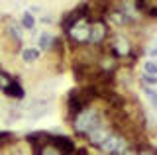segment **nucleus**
I'll use <instances>...</instances> for the list:
<instances>
[{"instance_id":"1","label":"nucleus","mask_w":157,"mask_h":155,"mask_svg":"<svg viewBox=\"0 0 157 155\" xmlns=\"http://www.w3.org/2000/svg\"><path fill=\"white\" fill-rule=\"evenodd\" d=\"M96 126H100V114L92 108H86L85 106L82 110H78V112L73 116V128H75V132L78 135H86L92 128H96Z\"/></svg>"},{"instance_id":"2","label":"nucleus","mask_w":157,"mask_h":155,"mask_svg":"<svg viewBox=\"0 0 157 155\" xmlns=\"http://www.w3.org/2000/svg\"><path fill=\"white\" fill-rule=\"evenodd\" d=\"M88 30H90V18L82 16V18H78L65 33L69 36V40H71L73 43L85 45V43H88Z\"/></svg>"},{"instance_id":"3","label":"nucleus","mask_w":157,"mask_h":155,"mask_svg":"<svg viewBox=\"0 0 157 155\" xmlns=\"http://www.w3.org/2000/svg\"><path fill=\"white\" fill-rule=\"evenodd\" d=\"M100 153H108V155H120V153H126L128 151V142L124 135L120 134H110L108 138L98 145Z\"/></svg>"},{"instance_id":"4","label":"nucleus","mask_w":157,"mask_h":155,"mask_svg":"<svg viewBox=\"0 0 157 155\" xmlns=\"http://www.w3.org/2000/svg\"><path fill=\"white\" fill-rule=\"evenodd\" d=\"M108 37V26L102 18L90 20V30H88V43L94 47H100Z\"/></svg>"},{"instance_id":"5","label":"nucleus","mask_w":157,"mask_h":155,"mask_svg":"<svg viewBox=\"0 0 157 155\" xmlns=\"http://www.w3.org/2000/svg\"><path fill=\"white\" fill-rule=\"evenodd\" d=\"M108 51H110V57H114V59H120V57H128V55H130L132 45H130V41H128L124 36H116L114 40L110 41V47H108Z\"/></svg>"},{"instance_id":"6","label":"nucleus","mask_w":157,"mask_h":155,"mask_svg":"<svg viewBox=\"0 0 157 155\" xmlns=\"http://www.w3.org/2000/svg\"><path fill=\"white\" fill-rule=\"evenodd\" d=\"M67 106H69V114H71V120H73V116H75L78 110H82L85 106H88V102L85 100V96L81 94V89H75V90H71L69 93V98H67Z\"/></svg>"},{"instance_id":"7","label":"nucleus","mask_w":157,"mask_h":155,"mask_svg":"<svg viewBox=\"0 0 157 155\" xmlns=\"http://www.w3.org/2000/svg\"><path fill=\"white\" fill-rule=\"evenodd\" d=\"M49 143H51L59 153H75V143L69 138H65V135H51V138H49Z\"/></svg>"},{"instance_id":"8","label":"nucleus","mask_w":157,"mask_h":155,"mask_svg":"<svg viewBox=\"0 0 157 155\" xmlns=\"http://www.w3.org/2000/svg\"><path fill=\"white\" fill-rule=\"evenodd\" d=\"M49 138H51V135L45 134V132H33V134H29L26 139L32 143L33 151H36V153H41V149L49 143Z\"/></svg>"},{"instance_id":"9","label":"nucleus","mask_w":157,"mask_h":155,"mask_svg":"<svg viewBox=\"0 0 157 155\" xmlns=\"http://www.w3.org/2000/svg\"><path fill=\"white\" fill-rule=\"evenodd\" d=\"M110 134H112L110 130L102 128V126H96V128H92L90 132L86 134V138H88V142H90L92 145H94V147H98V145H100L102 142H104V139H106Z\"/></svg>"},{"instance_id":"10","label":"nucleus","mask_w":157,"mask_h":155,"mask_svg":"<svg viewBox=\"0 0 157 155\" xmlns=\"http://www.w3.org/2000/svg\"><path fill=\"white\" fill-rule=\"evenodd\" d=\"M2 93L4 94H6V96H12V98H24V89H22V85H20L18 83V81H10V83L6 85V86H4V89H2Z\"/></svg>"},{"instance_id":"11","label":"nucleus","mask_w":157,"mask_h":155,"mask_svg":"<svg viewBox=\"0 0 157 155\" xmlns=\"http://www.w3.org/2000/svg\"><path fill=\"white\" fill-rule=\"evenodd\" d=\"M6 36H8L12 41L20 43V41H22V26H20V24H16V22L6 24Z\"/></svg>"},{"instance_id":"12","label":"nucleus","mask_w":157,"mask_h":155,"mask_svg":"<svg viewBox=\"0 0 157 155\" xmlns=\"http://www.w3.org/2000/svg\"><path fill=\"white\" fill-rule=\"evenodd\" d=\"M106 16H108V20H110L112 24H116V26H126V24L130 22V20H128V16L120 10V8H118V10H108Z\"/></svg>"},{"instance_id":"13","label":"nucleus","mask_w":157,"mask_h":155,"mask_svg":"<svg viewBox=\"0 0 157 155\" xmlns=\"http://www.w3.org/2000/svg\"><path fill=\"white\" fill-rule=\"evenodd\" d=\"M37 43H39V49L49 51V49H51V43H53V36H51V33H47V32H43L41 36H39Z\"/></svg>"},{"instance_id":"14","label":"nucleus","mask_w":157,"mask_h":155,"mask_svg":"<svg viewBox=\"0 0 157 155\" xmlns=\"http://www.w3.org/2000/svg\"><path fill=\"white\" fill-rule=\"evenodd\" d=\"M22 59L26 63H33L39 59V49H33V47H28V49L22 51Z\"/></svg>"},{"instance_id":"15","label":"nucleus","mask_w":157,"mask_h":155,"mask_svg":"<svg viewBox=\"0 0 157 155\" xmlns=\"http://www.w3.org/2000/svg\"><path fill=\"white\" fill-rule=\"evenodd\" d=\"M14 142H16V138H14L12 132H0V147H6Z\"/></svg>"},{"instance_id":"16","label":"nucleus","mask_w":157,"mask_h":155,"mask_svg":"<svg viewBox=\"0 0 157 155\" xmlns=\"http://www.w3.org/2000/svg\"><path fill=\"white\" fill-rule=\"evenodd\" d=\"M33 26H36V18H33L29 12H26L22 16V28H26V30H33Z\"/></svg>"},{"instance_id":"17","label":"nucleus","mask_w":157,"mask_h":155,"mask_svg":"<svg viewBox=\"0 0 157 155\" xmlns=\"http://www.w3.org/2000/svg\"><path fill=\"white\" fill-rule=\"evenodd\" d=\"M144 93H145V96L149 98V102H151V106L157 110V93L153 89H147V86H144Z\"/></svg>"},{"instance_id":"18","label":"nucleus","mask_w":157,"mask_h":155,"mask_svg":"<svg viewBox=\"0 0 157 155\" xmlns=\"http://www.w3.org/2000/svg\"><path fill=\"white\" fill-rule=\"evenodd\" d=\"M10 81H12V77H10V75H6L4 71H0V90H2L4 86H6V85L10 83Z\"/></svg>"},{"instance_id":"19","label":"nucleus","mask_w":157,"mask_h":155,"mask_svg":"<svg viewBox=\"0 0 157 155\" xmlns=\"http://www.w3.org/2000/svg\"><path fill=\"white\" fill-rule=\"evenodd\" d=\"M145 73H149V75H157V63L147 61L145 63Z\"/></svg>"},{"instance_id":"20","label":"nucleus","mask_w":157,"mask_h":155,"mask_svg":"<svg viewBox=\"0 0 157 155\" xmlns=\"http://www.w3.org/2000/svg\"><path fill=\"white\" fill-rule=\"evenodd\" d=\"M144 83H147V85H157V75H149V73H145V75H144Z\"/></svg>"},{"instance_id":"21","label":"nucleus","mask_w":157,"mask_h":155,"mask_svg":"<svg viewBox=\"0 0 157 155\" xmlns=\"http://www.w3.org/2000/svg\"><path fill=\"white\" fill-rule=\"evenodd\" d=\"M134 6H136L137 12H144L145 6H147V0H134Z\"/></svg>"},{"instance_id":"22","label":"nucleus","mask_w":157,"mask_h":155,"mask_svg":"<svg viewBox=\"0 0 157 155\" xmlns=\"http://www.w3.org/2000/svg\"><path fill=\"white\" fill-rule=\"evenodd\" d=\"M147 16H151V18H157V8L155 6H145V10H144Z\"/></svg>"},{"instance_id":"23","label":"nucleus","mask_w":157,"mask_h":155,"mask_svg":"<svg viewBox=\"0 0 157 155\" xmlns=\"http://www.w3.org/2000/svg\"><path fill=\"white\" fill-rule=\"evenodd\" d=\"M149 55H151V57H157V41L149 47Z\"/></svg>"}]
</instances>
